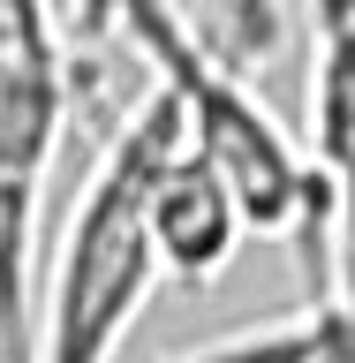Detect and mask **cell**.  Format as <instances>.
<instances>
[{
    "mask_svg": "<svg viewBox=\"0 0 355 363\" xmlns=\"http://www.w3.org/2000/svg\"><path fill=\"white\" fill-rule=\"evenodd\" d=\"M91 8L121 30V45L136 61L152 68V84L181 99L189 144L235 182V197L249 212V235L303 242L310 295H333V212H325V189L310 174L303 136H288V121L220 53V38L197 30V16L181 0H91Z\"/></svg>",
    "mask_w": 355,
    "mask_h": 363,
    "instance_id": "1",
    "label": "cell"
},
{
    "mask_svg": "<svg viewBox=\"0 0 355 363\" xmlns=\"http://www.w3.org/2000/svg\"><path fill=\"white\" fill-rule=\"evenodd\" d=\"M189 144V113L174 91H144L106 152L91 159L84 189L61 220L53 265H45V303H38V356L30 363H113L121 340L167 280L152 242V182L159 167Z\"/></svg>",
    "mask_w": 355,
    "mask_h": 363,
    "instance_id": "2",
    "label": "cell"
},
{
    "mask_svg": "<svg viewBox=\"0 0 355 363\" xmlns=\"http://www.w3.org/2000/svg\"><path fill=\"white\" fill-rule=\"evenodd\" d=\"M303 8H310L303 152L333 212V295L355 303V0H303Z\"/></svg>",
    "mask_w": 355,
    "mask_h": 363,
    "instance_id": "3",
    "label": "cell"
},
{
    "mask_svg": "<svg viewBox=\"0 0 355 363\" xmlns=\"http://www.w3.org/2000/svg\"><path fill=\"white\" fill-rule=\"evenodd\" d=\"M68 113H76V61L53 23V0H0V167L53 174Z\"/></svg>",
    "mask_w": 355,
    "mask_h": 363,
    "instance_id": "4",
    "label": "cell"
},
{
    "mask_svg": "<svg viewBox=\"0 0 355 363\" xmlns=\"http://www.w3.org/2000/svg\"><path fill=\"white\" fill-rule=\"evenodd\" d=\"M152 242L174 288H212L249 242V212L235 197V182L197 144H181L152 182Z\"/></svg>",
    "mask_w": 355,
    "mask_h": 363,
    "instance_id": "5",
    "label": "cell"
},
{
    "mask_svg": "<svg viewBox=\"0 0 355 363\" xmlns=\"http://www.w3.org/2000/svg\"><path fill=\"white\" fill-rule=\"evenodd\" d=\"M159 363H355V311L340 295H310L295 318L242 325V333H220L204 348H181V356H159Z\"/></svg>",
    "mask_w": 355,
    "mask_h": 363,
    "instance_id": "6",
    "label": "cell"
},
{
    "mask_svg": "<svg viewBox=\"0 0 355 363\" xmlns=\"http://www.w3.org/2000/svg\"><path fill=\"white\" fill-rule=\"evenodd\" d=\"M348 311H355V303H348Z\"/></svg>",
    "mask_w": 355,
    "mask_h": 363,
    "instance_id": "7",
    "label": "cell"
}]
</instances>
